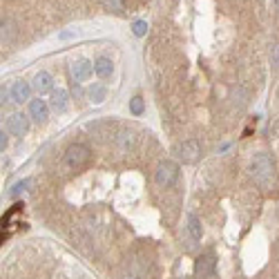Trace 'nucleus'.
Returning <instances> with one entry per match:
<instances>
[{
  "mask_svg": "<svg viewBox=\"0 0 279 279\" xmlns=\"http://www.w3.org/2000/svg\"><path fill=\"white\" fill-rule=\"evenodd\" d=\"M214 268H217V259H214L212 252H205L199 259L195 261V277L197 279H208L214 275Z\"/></svg>",
  "mask_w": 279,
  "mask_h": 279,
  "instance_id": "5",
  "label": "nucleus"
},
{
  "mask_svg": "<svg viewBox=\"0 0 279 279\" xmlns=\"http://www.w3.org/2000/svg\"><path fill=\"white\" fill-rule=\"evenodd\" d=\"M172 154H174V159L181 163H195L197 159L201 157V143L195 139H186V141L174 145Z\"/></svg>",
  "mask_w": 279,
  "mask_h": 279,
  "instance_id": "4",
  "label": "nucleus"
},
{
  "mask_svg": "<svg viewBox=\"0 0 279 279\" xmlns=\"http://www.w3.org/2000/svg\"><path fill=\"white\" fill-rule=\"evenodd\" d=\"M275 7H277V11H279V0H275Z\"/></svg>",
  "mask_w": 279,
  "mask_h": 279,
  "instance_id": "24",
  "label": "nucleus"
},
{
  "mask_svg": "<svg viewBox=\"0 0 279 279\" xmlns=\"http://www.w3.org/2000/svg\"><path fill=\"white\" fill-rule=\"evenodd\" d=\"M32 87H34V92H36L38 96L54 92V76H51L49 72H38V74L34 76V80H32Z\"/></svg>",
  "mask_w": 279,
  "mask_h": 279,
  "instance_id": "9",
  "label": "nucleus"
},
{
  "mask_svg": "<svg viewBox=\"0 0 279 279\" xmlns=\"http://www.w3.org/2000/svg\"><path fill=\"white\" fill-rule=\"evenodd\" d=\"M114 143H117V148H119V152H123V154H127L132 148H134V143H136V139H134V134H132L130 130H121L117 134V139H114Z\"/></svg>",
  "mask_w": 279,
  "mask_h": 279,
  "instance_id": "10",
  "label": "nucleus"
},
{
  "mask_svg": "<svg viewBox=\"0 0 279 279\" xmlns=\"http://www.w3.org/2000/svg\"><path fill=\"white\" fill-rule=\"evenodd\" d=\"M179 179V165L174 161H170V159H165V161H161L157 165V172H154V181H157L159 188H170L174 186Z\"/></svg>",
  "mask_w": 279,
  "mask_h": 279,
  "instance_id": "3",
  "label": "nucleus"
},
{
  "mask_svg": "<svg viewBox=\"0 0 279 279\" xmlns=\"http://www.w3.org/2000/svg\"><path fill=\"white\" fill-rule=\"evenodd\" d=\"M252 179L257 181V186H261L264 190H268L275 183V161L268 152H257L252 157Z\"/></svg>",
  "mask_w": 279,
  "mask_h": 279,
  "instance_id": "1",
  "label": "nucleus"
},
{
  "mask_svg": "<svg viewBox=\"0 0 279 279\" xmlns=\"http://www.w3.org/2000/svg\"><path fill=\"white\" fill-rule=\"evenodd\" d=\"M123 279H139V277H136L134 273H125V275H123Z\"/></svg>",
  "mask_w": 279,
  "mask_h": 279,
  "instance_id": "23",
  "label": "nucleus"
},
{
  "mask_svg": "<svg viewBox=\"0 0 279 279\" xmlns=\"http://www.w3.org/2000/svg\"><path fill=\"white\" fill-rule=\"evenodd\" d=\"M188 233H190L192 241H201V237H203V228H201V221L197 219V214H188Z\"/></svg>",
  "mask_w": 279,
  "mask_h": 279,
  "instance_id": "14",
  "label": "nucleus"
},
{
  "mask_svg": "<svg viewBox=\"0 0 279 279\" xmlns=\"http://www.w3.org/2000/svg\"><path fill=\"white\" fill-rule=\"evenodd\" d=\"M143 110H145L143 98H141V96L132 98V101H130V112H132V114H136V117H139V114H143Z\"/></svg>",
  "mask_w": 279,
  "mask_h": 279,
  "instance_id": "17",
  "label": "nucleus"
},
{
  "mask_svg": "<svg viewBox=\"0 0 279 279\" xmlns=\"http://www.w3.org/2000/svg\"><path fill=\"white\" fill-rule=\"evenodd\" d=\"M105 98H107V89L103 87V85L96 83V85L89 87V101H92V103H96V105H98V103H103Z\"/></svg>",
  "mask_w": 279,
  "mask_h": 279,
  "instance_id": "15",
  "label": "nucleus"
},
{
  "mask_svg": "<svg viewBox=\"0 0 279 279\" xmlns=\"http://www.w3.org/2000/svg\"><path fill=\"white\" fill-rule=\"evenodd\" d=\"M70 72H72V79H74L76 83H85V80H89V76H92V72H94V63L85 61V58H79V61L72 63Z\"/></svg>",
  "mask_w": 279,
  "mask_h": 279,
  "instance_id": "6",
  "label": "nucleus"
},
{
  "mask_svg": "<svg viewBox=\"0 0 279 279\" xmlns=\"http://www.w3.org/2000/svg\"><path fill=\"white\" fill-rule=\"evenodd\" d=\"M67 101H70V96H67L65 89H54V92H51V98H49V107L61 114V112L67 110Z\"/></svg>",
  "mask_w": 279,
  "mask_h": 279,
  "instance_id": "11",
  "label": "nucleus"
},
{
  "mask_svg": "<svg viewBox=\"0 0 279 279\" xmlns=\"http://www.w3.org/2000/svg\"><path fill=\"white\" fill-rule=\"evenodd\" d=\"M29 130V119L25 117V114H20V112H16V114H11L9 119H7V132L14 136H25Z\"/></svg>",
  "mask_w": 279,
  "mask_h": 279,
  "instance_id": "7",
  "label": "nucleus"
},
{
  "mask_svg": "<svg viewBox=\"0 0 279 279\" xmlns=\"http://www.w3.org/2000/svg\"><path fill=\"white\" fill-rule=\"evenodd\" d=\"M11 23L9 20H2V45H9L11 42Z\"/></svg>",
  "mask_w": 279,
  "mask_h": 279,
  "instance_id": "18",
  "label": "nucleus"
},
{
  "mask_svg": "<svg viewBox=\"0 0 279 279\" xmlns=\"http://www.w3.org/2000/svg\"><path fill=\"white\" fill-rule=\"evenodd\" d=\"M92 159V150L85 143H74L65 150V157H63V163H65L67 170H80L83 165H87V161Z\"/></svg>",
  "mask_w": 279,
  "mask_h": 279,
  "instance_id": "2",
  "label": "nucleus"
},
{
  "mask_svg": "<svg viewBox=\"0 0 279 279\" xmlns=\"http://www.w3.org/2000/svg\"><path fill=\"white\" fill-rule=\"evenodd\" d=\"M32 85L25 83V80H18V83L11 85V98H14L16 103H25L29 101V94H32Z\"/></svg>",
  "mask_w": 279,
  "mask_h": 279,
  "instance_id": "12",
  "label": "nucleus"
},
{
  "mask_svg": "<svg viewBox=\"0 0 279 279\" xmlns=\"http://www.w3.org/2000/svg\"><path fill=\"white\" fill-rule=\"evenodd\" d=\"M27 188H29V181H27V179H25V181H18L14 188H11V192H9V195L16 199V197H20L25 190H27Z\"/></svg>",
  "mask_w": 279,
  "mask_h": 279,
  "instance_id": "19",
  "label": "nucleus"
},
{
  "mask_svg": "<svg viewBox=\"0 0 279 279\" xmlns=\"http://www.w3.org/2000/svg\"><path fill=\"white\" fill-rule=\"evenodd\" d=\"M101 2L107 11H117V14H121V11L125 9V0H101Z\"/></svg>",
  "mask_w": 279,
  "mask_h": 279,
  "instance_id": "16",
  "label": "nucleus"
},
{
  "mask_svg": "<svg viewBox=\"0 0 279 279\" xmlns=\"http://www.w3.org/2000/svg\"><path fill=\"white\" fill-rule=\"evenodd\" d=\"M29 117H32V121H36V123H45L47 119H49V103L42 101L40 96L29 101Z\"/></svg>",
  "mask_w": 279,
  "mask_h": 279,
  "instance_id": "8",
  "label": "nucleus"
},
{
  "mask_svg": "<svg viewBox=\"0 0 279 279\" xmlns=\"http://www.w3.org/2000/svg\"><path fill=\"white\" fill-rule=\"evenodd\" d=\"M270 61H273V65L279 70V42H275L273 49H270Z\"/></svg>",
  "mask_w": 279,
  "mask_h": 279,
  "instance_id": "21",
  "label": "nucleus"
},
{
  "mask_svg": "<svg viewBox=\"0 0 279 279\" xmlns=\"http://www.w3.org/2000/svg\"><path fill=\"white\" fill-rule=\"evenodd\" d=\"M94 72H96L101 79H110V76L114 74V65H112L110 58H105V56H98L96 61H94Z\"/></svg>",
  "mask_w": 279,
  "mask_h": 279,
  "instance_id": "13",
  "label": "nucleus"
},
{
  "mask_svg": "<svg viewBox=\"0 0 279 279\" xmlns=\"http://www.w3.org/2000/svg\"><path fill=\"white\" fill-rule=\"evenodd\" d=\"M132 29H134L136 36H145V32H148V23H145V20H136V23L132 25Z\"/></svg>",
  "mask_w": 279,
  "mask_h": 279,
  "instance_id": "20",
  "label": "nucleus"
},
{
  "mask_svg": "<svg viewBox=\"0 0 279 279\" xmlns=\"http://www.w3.org/2000/svg\"><path fill=\"white\" fill-rule=\"evenodd\" d=\"M7 143H9V139H7V134L2 132V134H0V150H2V154H5V150H7Z\"/></svg>",
  "mask_w": 279,
  "mask_h": 279,
  "instance_id": "22",
  "label": "nucleus"
}]
</instances>
